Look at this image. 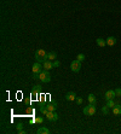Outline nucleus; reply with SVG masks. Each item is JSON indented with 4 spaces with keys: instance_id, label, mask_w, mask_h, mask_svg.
Listing matches in <instances>:
<instances>
[{
    "instance_id": "obj_27",
    "label": "nucleus",
    "mask_w": 121,
    "mask_h": 134,
    "mask_svg": "<svg viewBox=\"0 0 121 134\" xmlns=\"http://www.w3.org/2000/svg\"><path fill=\"white\" fill-rule=\"evenodd\" d=\"M23 129V125H22V123H18V125H17V130H22Z\"/></svg>"
},
{
    "instance_id": "obj_24",
    "label": "nucleus",
    "mask_w": 121,
    "mask_h": 134,
    "mask_svg": "<svg viewBox=\"0 0 121 134\" xmlns=\"http://www.w3.org/2000/svg\"><path fill=\"white\" fill-rule=\"evenodd\" d=\"M115 94H116V97H121V88H116L115 89Z\"/></svg>"
},
{
    "instance_id": "obj_12",
    "label": "nucleus",
    "mask_w": 121,
    "mask_h": 134,
    "mask_svg": "<svg viewBox=\"0 0 121 134\" xmlns=\"http://www.w3.org/2000/svg\"><path fill=\"white\" fill-rule=\"evenodd\" d=\"M115 44H116V37L109 36L107 39V45H108V46H114Z\"/></svg>"
},
{
    "instance_id": "obj_29",
    "label": "nucleus",
    "mask_w": 121,
    "mask_h": 134,
    "mask_svg": "<svg viewBox=\"0 0 121 134\" xmlns=\"http://www.w3.org/2000/svg\"><path fill=\"white\" fill-rule=\"evenodd\" d=\"M17 133H18V134H26V133H27V132H26V130H23V129H22V130H17Z\"/></svg>"
},
{
    "instance_id": "obj_28",
    "label": "nucleus",
    "mask_w": 121,
    "mask_h": 134,
    "mask_svg": "<svg viewBox=\"0 0 121 134\" xmlns=\"http://www.w3.org/2000/svg\"><path fill=\"white\" fill-rule=\"evenodd\" d=\"M33 79H34V80L39 79V74H35V73H33Z\"/></svg>"
},
{
    "instance_id": "obj_22",
    "label": "nucleus",
    "mask_w": 121,
    "mask_h": 134,
    "mask_svg": "<svg viewBox=\"0 0 121 134\" xmlns=\"http://www.w3.org/2000/svg\"><path fill=\"white\" fill-rule=\"evenodd\" d=\"M52 63H53V68H58V66H59L60 65V63H59V60H53V62H52Z\"/></svg>"
},
{
    "instance_id": "obj_26",
    "label": "nucleus",
    "mask_w": 121,
    "mask_h": 134,
    "mask_svg": "<svg viewBox=\"0 0 121 134\" xmlns=\"http://www.w3.org/2000/svg\"><path fill=\"white\" fill-rule=\"evenodd\" d=\"M38 96H39V92H37V91H34V89H33L32 97H38Z\"/></svg>"
},
{
    "instance_id": "obj_4",
    "label": "nucleus",
    "mask_w": 121,
    "mask_h": 134,
    "mask_svg": "<svg viewBox=\"0 0 121 134\" xmlns=\"http://www.w3.org/2000/svg\"><path fill=\"white\" fill-rule=\"evenodd\" d=\"M70 69H71V71H74V73H79L80 69H81V62H79L78 59L73 60L71 64H70Z\"/></svg>"
},
{
    "instance_id": "obj_3",
    "label": "nucleus",
    "mask_w": 121,
    "mask_h": 134,
    "mask_svg": "<svg viewBox=\"0 0 121 134\" xmlns=\"http://www.w3.org/2000/svg\"><path fill=\"white\" fill-rule=\"evenodd\" d=\"M82 112H84L86 116L94 115V112H96V104H91V103H90V105H87V106L84 108Z\"/></svg>"
},
{
    "instance_id": "obj_20",
    "label": "nucleus",
    "mask_w": 121,
    "mask_h": 134,
    "mask_svg": "<svg viewBox=\"0 0 121 134\" xmlns=\"http://www.w3.org/2000/svg\"><path fill=\"white\" fill-rule=\"evenodd\" d=\"M33 122H37V123H42V122H44V117H35Z\"/></svg>"
},
{
    "instance_id": "obj_7",
    "label": "nucleus",
    "mask_w": 121,
    "mask_h": 134,
    "mask_svg": "<svg viewBox=\"0 0 121 134\" xmlns=\"http://www.w3.org/2000/svg\"><path fill=\"white\" fill-rule=\"evenodd\" d=\"M104 97H105V100H110V99H114V97H116V94H115V91H113V89H109L105 92L104 94Z\"/></svg>"
},
{
    "instance_id": "obj_19",
    "label": "nucleus",
    "mask_w": 121,
    "mask_h": 134,
    "mask_svg": "<svg viewBox=\"0 0 121 134\" xmlns=\"http://www.w3.org/2000/svg\"><path fill=\"white\" fill-rule=\"evenodd\" d=\"M76 59L79 60V62H82V60H85V55H82V53L78 55V56H76Z\"/></svg>"
},
{
    "instance_id": "obj_14",
    "label": "nucleus",
    "mask_w": 121,
    "mask_h": 134,
    "mask_svg": "<svg viewBox=\"0 0 121 134\" xmlns=\"http://www.w3.org/2000/svg\"><path fill=\"white\" fill-rule=\"evenodd\" d=\"M49 133H50V130L47 129L46 127H40L37 130V134H49Z\"/></svg>"
},
{
    "instance_id": "obj_1",
    "label": "nucleus",
    "mask_w": 121,
    "mask_h": 134,
    "mask_svg": "<svg viewBox=\"0 0 121 134\" xmlns=\"http://www.w3.org/2000/svg\"><path fill=\"white\" fill-rule=\"evenodd\" d=\"M47 59V53L44 50H37L35 51V60L39 62V63H44L45 60Z\"/></svg>"
},
{
    "instance_id": "obj_8",
    "label": "nucleus",
    "mask_w": 121,
    "mask_h": 134,
    "mask_svg": "<svg viewBox=\"0 0 121 134\" xmlns=\"http://www.w3.org/2000/svg\"><path fill=\"white\" fill-rule=\"evenodd\" d=\"M65 100L68 102H73V100H76V94L75 92H68L65 94Z\"/></svg>"
},
{
    "instance_id": "obj_10",
    "label": "nucleus",
    "mask_w": 121,
    "mask_h": 134,
    "mask_svg": "<svg viewBox=\"0 0 121 134\" xmlns=\"http://www.w3.org/2000/svg\"><path fill=\"white\" fill-rule=\"evenodd\" d=\"M96 42H97V45L99 47L107 46V40H104L103 37H98V39H96Z\"/></svg>"
},
{
    "instance_id": "obj_23",
    "label": "nucleus",
    "mask_w": 121,
    "mask_h": 134,
    "mask_svg": "<svg viewBox=\"0 0 121 134\" xmlns=\"http://www.w3.org/2000/svg\"><path fill=\"white\" fill-rule=\"evenodd\" d=\"M33 89H34V91H37V92H40V91H41V86H40V85H35Z\"/></svg>"
},
{
    "instance_id": "obj_5",
    "label": "nucleus",
    "mask_w": 121,
    "mask_h": 134,
    "mask_svg": "<svg viewBox=\"0 0 121 134\" xmlns=\"http://www.w3.org/2000/svg\"><path fill=\"white\" fill-rule=\"evenodd\" d=\"M45 116H46V120L47 121H51V122L58 120V115H57L55 111H47V114Z\"/></svg>"
},
{
    "instance_id": "obj_6",
    "label": "nucleus",
    "mask_w": 121,
    "mask_h": 134,
    "mask_svg": "<svg viewBox=\"0 0 121 134\" xmlns=\"http://www.w3.org/2000/svg\"><path fill=\"white\" fill-rule=\"evenodd\" d=\"M42 70H44V66L41 65V63L35 62V63L33 64V73H35V74H40Z\"/></svg>"
},
{
    "instance_id": "obj_17",
    "label": "nucleus",
    "mask_w": 121,
    "mask_h": 134,
    "mask_svg": "<svg viewBox=\"0 0 121 134\" xmlns=\"http://www.w3.org/2000/svg\"><path fill=\"white\" fill-rule=\"evenodd\" d=\"M107 106L109 109H113L115 106V103H114V99H110V100H107Z\"/></svg>"
},
{
    "instance_id": "obj_2",
    "label": "nucleus",
    "mask_w": 121,
    "mask_h": 134,
    "mask_svg": "<svg viewBox=\"0 0 121 134\" xmlns=\"http://www.w3.org/2000/svg\"><path fill=\"white\" fill-rule=\"evenodd\" d=\"M39 80L41 81V82H45V83H47V82H50L51 81V75H50V73H49V70H42L41 73L39 74Z\"/></svg>"
},
{
    "instance_id": "obj_9",
    "label": "nucleus",
    "mask_w": 121,
    "mask_h": 134,
    "mask_svg": "<svg viewBox=\"0 0 121 134\" xmlns=\"http://www.w3.org/2000/svg\"><path fill=\"white\" fill-rule=\"evenodd\" d=\"M44 69H45V70H51V69H53V63H52L51 60L46 59L45 62H44Z\"/></svg>"
},
{
    "instance_id": "obj_13",
    "label": "nucleus",
    "mask_w": 121,
    "mask_h": 134,
    "mask_svg": "<svg viewBox=\"0 0 121 134\" xmlns=\"http://www.w3.org/2000/svg\"><path fill=\"white\" fill-rule=\"evenodd\" d=\"M46 108L49 111H55L57 109V103H49L46 104Z\"/></svg>"
},
{
    "instance_id": "obj_16",
    "label": "nucleus",
    "mask_w": 121,
    "mask_h": 134,
    "mask_svg": "<svg viewBox=\"0 0 121 134\" xmlns=\"http://www.w3.org/2000/svg\"><path fill=\"white\" fill-rule=\"evenodd\" d=\"M87 99H89V102L91 103V104H96V97H94V94H89V97H87Z\"/></svg>"
},
{
    "instance_id": "obj_21",
    "label": "nucleus",
    "mask_w": 121,
    "mask_h": 134,
    "mask_svg": "<svg viewBox=\"0 0 121 134\" xmlns=\"http://www.w3.org/2000/svg\"><path fill=\"white\" fill-rule=\"evenodd\" d=\"M102 112L104 114V115H107L108 112H109V108H108L107 105H104V106L102 108Z\"/></svg>"
},
{
    "instance_id": "obj_11",
    "label": "nucleus",
    "mask_w": 121,
    "mask_h": 134,
    "mask_svg": "<svg viewBox=\"0 0 121 134\" xmlns=\"http://www.w3.org/2000/svg\"><path fill=\"white\" fill-rule=\"evenodd\" d=\"M113 114H114V115H121V105L120 104H115V106L113 108Z\"/></svg>"
},
{
    "instance_id": "obj_25",
    "label": "nucleus",
    "mask_w": 121,
    "mask_h": 134,
    "mask_svg": "<svg viewBox=\"0 0 121 134\" xmlns=\"http://www.w3.org/2000/svg\"><path fill=\"white\" fill-rule=\"evenodd\" d=\"M76 103H78L79 105H81V104H82V98H78V97H76Z\"/></svg>"
},
{
    "instance_id": "obj_18",
    "label": "nucleus",
    "mask_w": 121,
    "mask_h": 134,
    "mask_svg": "<svg viewBox=\"0 0 121 134\" xmlns=\"http://www.w3.org/2000/svg\"><path fill=\"white\" fill-rule=\"evenodd\" d=\"M47 108H46V105H41V106H40V112H41V114H44V115H46L47 114Z\"/></svg>"
},
{
    "instance_id": "obj_15",
    "label": "nucleus",
    "mask_w": 121,
    "mask_h": 134,
    "mask_svg": "<svg viewBox=\"0 0 121 134\" xmlns=\"http://www.w3.org/2000/svg\"><path fill=\"white\" fill-rule=\"evenodd\" d=\"M56 58H57L56 52H49L47 53V59L49 60H56Z\"/></svg>"
}]
</instances>
